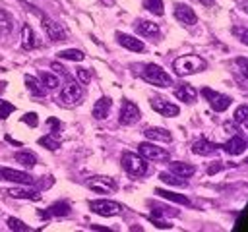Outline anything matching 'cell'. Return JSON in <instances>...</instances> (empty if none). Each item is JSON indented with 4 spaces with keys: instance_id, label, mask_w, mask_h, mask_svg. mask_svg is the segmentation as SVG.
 <instances>
[{
    "instance_id": "obj_14",
    "label": "cell",
    "mask_w": 248,
    "mask_h": 232,
    "mask_svg": "<svg viewBox=\"0 0 248 232\" xmlns=\"http://www.w3.org/2000/svg\"><path fill=\"white\" fill-rule=\"evenodd\" d=\"M217 149H219V145H217V143H213V141H209V139H205V137L198 139V141L192 145V151H194L196 155H202V157L215 155V153H217Z\"/></svg>"
},
{
    "instance_id": "obj_40",
    "label": "cell",
    "mask_w": 248,
    "mask_h": 232,
    "mask_svg": "<svg viewBox=\"0 0 248 232\" xmlns=\"http://www.w3.org/2000/svg\"><path fill=\"white\" fill-rule=\"evenodd\" d=\"M46 124L52 128V133H58V131H60V122H58L56 118H48V120H46Z\"/></svg>"
},
{
    "instance_id": "obj_17",
    "label": "cell",
    "mask_w": 248,
    "mask_h": 232,
    "mask_svg": "<svg viewBox=\"0 0 248 232\" xmlns=\"http://www.w3.org/2000/svg\"><path fill=\"white\" fill-rule=\"evenodd\" d=\"M110 106H112V101H110L108 97H101V99L93 104V118H97V120H105V118L108 116Z\"/></svg>"
},
{
    "instance_id": "obj_39",
    "label": "cell",
    "mask_w": 248,
    "mask_h": 232,
    "mask_svg": "<svg viewBox=\"0 0 248 232\" xmlns=\"http://www.w3.org/2000/svg\"><path fill=\"white\" fill-rule=\"evenodd\" d=\"M149 220H151L157 228H170V226H172V224H169V222H165V220H159V218H157V217H153V215L149 217Z\"/></svg>"
},
{
    "instance_id": "obj_29",
    "label": "cell",
    "mask_w": 248,
    "mask_h": 232,
    "mask_svg": "<svg viewBox=\"0 0 248 232\" xmlns=\"http://www.w3.org/2000/svg\"><path fill=\"white\" fill-rule=\"evenodd\" d=\"M58 56H60L62 60H72V62H81V60L85 58V54H83L81 50H78V48H66V50H60Z\"/></svg>"
},
{
    "instance_id": "obj_16",
    "label": "cell",
    "mask_w": 248,
    "mask_h": 232,
    "mask_svg": "<svg viewBox=\"0 0 248 232\" xmlns=\"http://www.w3.org/2000/svg\"><path fill=\"white\" fill-rule=\"evenodd\" d=\"M116 39H118V43L124 46V48H128V50H132V52H141L143 48H145V44L140 41V39H136V37H132V35H124V33H116Z\"/></svg>"
},
{
    "instance_id": "obj_13",
    "label": "cell",
    "mask_w": 248,
    "mask_h": 232,
    "mask_svg": "<svg viewBox=\"0 0 248 232\" xmlns=\"http://www.w3.org/2000/svg\"><path fill=\"white\" fill-rule=\"evenodd\" d=\"M174 17H176L180 23H184V25H194V23L198 21L194 10H192L190 6H186V4H176V6H174Z\"/></svg>"
},
{
    "instance_id": "obj_33",
    "label": "cell",
    "mask_w": 248,
    "mask_h": 232,
    "mask_svg": "<svg viewBox=\"0 0 248 232\" xmlns=\"http://www.w3.org/2000/svg\"><path fill=\"white\" fill-rule=\"evenodd\" d=\"M8 228H10V230H17V232H27V230H29V226H27L25 222H21V220H17V218H14V217L8 218Z\"/></svg>"
},
{
    "instance_id": "obj_25",
    "label": "cell",
    "mask_w": 248,
    "mask_h": 232,
    "mask_svg": "<svg viewBox=\"0 0 248 232\" xmlns=\"http://www.w3.org/2000/svg\"><path fill=\"white\" fill-rule=\"evenodd\" d=\"M21 46L25 48V50H31V48H35L37 46V41H35V33H33V29L25 23L23 25V29H21Z\"/></svg>"
},
{
    "instance_id": "obj_36",
    "label": "cell",
    "mask_w": 248,
    "mask_h": 232,
    "mask_svg": "<svg viewBox=\"0 0 248 232\" xmlns=\"http://www.w3.org/2000/svg\"><path fill=\"white\" fill-rule=\"evenodd\" d=\"M76 77H78L79 83H89L91 81V75H89V72L85 68H78L76 70Z\"/></svg>"
},
{
    "instance_id": "obj_31",
    "label": "cell",
    "mask_w": 248,
    "mask_h": 232,
    "mask_svg": "<svg viewBox=\"0 0 248 232\" xmlns=\"http://www.w3.org/2000/svg\"><path fill=\"white\" fill-rule=\"evenodd\" d=\"M159 178L165 182V184H169V186H186V180L182 178V176H176V174H172V172H161L159 174Z\"/></svg>"
},
{
    "instance_id": "obj_7",
    "label": "cell",
    "mask_w": 248,
    "mask_h": 232,
    "mask_svg": "<svg viewBox=\"0 0 248 232\" xmlns=\"http://www.w3.org/2000/svg\"><path fill=\"white\" fill-rule=\"evenodd\" d=\"M91 211L101 215V217H116L122 213V205L116 203V201H110V199H97V201H91L89 203Z\"/></svg>"
},
{
    "instance_id": "obj_38",
    "label": "cell",
    "mask_w": 248,
    "mask_h": 232,
    "mask_svg": "<svg viewBox=\"0 0 248 232\" xmlns=\"http://www.w3.org/2000/svg\"><path fill=\"white\" fill-rule=\"evenodd\" d=\"M244 220H246V213H240V215H238V220H236V226H234V230H238V232L246 230V224H244Z\"/></svg>"
},
{
    "instance_id": "obj_24",
    "label": "cell",
    "mask_w": 248,
    "mask_h": 232,
    "mask_svg": "<svg viewBox=\"0 0 248 232\" xmlns=\"http://www.w3.org/2000/svg\"><path fill=\"white\" fill-rule=\"evenodd\" d=\"M136 31H138L140 35L155 37V35L159 33V25H157V23H153V21H145V19H141V21H138V23H136Z\"/></svg>"
},
{
    "instance_id": "obj_18",
    "label": "cell",
    "mask_w": 248,
    "mask_h": 232,
    "mask_svg": "<svg viewBox=\"0 0 248 232\" xmlns=\"http://www.w3.org/2000/svg\"><path fill=\"white\" fill-rule=\"evenodd\" d=\"M174 97L178 101H184V102H194L196 97H198V91L192 85H176L174 87Z\"/></svg>"
},
{
    "instance_id": "obj_15",
    "label": "cell",
    "mask_w": 248,
    "mask_h": 232,
    "mask_svg": "<svg viewBox=\"0 0 248 232\" xmlns=\"http://www.w3.org/2000/svg\"><path fill=\"white\" fill-rule=\"evenodd\" d=\"M223 151L229 153V155H242V153L246 151V141H244V137H240V135L234 133V135L223 145Z\"/></svg>"
},
{
    "instance_id": "obj_35",
    "label": "cell",
    "mask_w": 248,
    "mask_h": 232,
    "mask_svg": "<svg viewBox=\"0 0 248 232\" xmlns=\"http://www.w3.org/2000/svg\"><path fill=\"white\" fill-rule=\"evenodd\" d=\"M10 112H14V104H10V102H6V101L0 99V118H2V120L8 118Z\"/></svg>"
},
{
    "instance_id": "obj_30",
    "label": "cell",
    "mask_w": 248,
    "mask_h": 232,
    "mask_svg": "<svg viewBox=\"0 0 248 232\" xmlns=\"http://www.w3.org/2000/svg\"><path fill=\"white\" fill-rule=\"evenodd\" d=\"M39 77H41V83H43V87H48V89H56V87L60 85V79H58L54 73H50V72H41V73H39Z\"/></svg>"
},
{
    "instance_id": "obj_23",
    "label": "cell",
    "mask_w": 248,
    "mask_h": 232,
    "mask_svg": "<svg viewBox=\"0 0 248 232\" xmlns=\"http://www.w3.org/2000/svg\"><path fill=\"white\" fill-rule=\"evenodd\" d=\"M25 85H27V91L33 97H43L45 91H46V87H43V83L33 75H25Z\"/></svg>"
},
{
    "instance_id": "obj_5",
    "label": "cell",
    "mask_w": 248,
    "mask_h": 232,
    "mask_svg": "<svg viewBox=\"0 0 248 232\" xmlns=\"http://www.w3.org/2000/svg\"><path fill=\"white\" fill-rule=\"evenodd\" d=\"M85 186L97 193H114L116 191V180L110 176H91L85 180Z\"/></svg>"
},
{
    "instance_id": "obj_32",
    "label": "cell",
    "mask_w": 248,
    "mask_h": 232,
    "mask_svg": "<svg viewBox=\"0 0 248 232\" xmlns=\"http://www.w3.org/2000/svg\"><path fill=\"white\" fill-rule=\"evenodd\" d=\"M143 8H147L155 15H163V2L161 0H143Z\"/></svg>"
},
{
    "instance_id": "obj_42",
    "label": "cell",
    "mask_w": 248,
    "mask_h": 232,
    "mask_svg": "<svg viewBox=\"0 0 248 232\" xmlns=\"http://www.w3.org/2000/svg\"><path fill=\"white\" fill-rule=\"evenodd\" d=\"M200 2H202L203 6H213V4H215V0H200Z\"/></svg>"
},
{
    "instance_id": "obj_10",
    "label": "cell",
    "mask_w": 248,
    "mask_h": 232,
    "mask_svg": "<svg viewBox=\"0 0 248 232\" xmlns=\"http://www.w3.org/2000/svg\"><path fill=\"white\" fill-rule=\"evenodd\" d=\"M149 104H151V108H153L157 114L167 116V118H172V116H176V114L180 112V108H178L176 104H172L170 101H165V99H161V97H153V99L149 101Z\"/></svg>"
},
{
    "instance_id": "obj_12",
    "label": "cell",
    "mask_w": 248,
    "mask_h": 232,
    "mask_svg": "<svg viewBox=\"0 0 248 232\" xmlns=\"http://www.w3.org/2000/svg\"><path fill=\"white\" fill-rule=\"evenodd\" d=\"M43 29H45V33H46V37L50 41H64L66 39V31L62 29V25L56 23V21H52L50 17H45L43 15Z\"/></svg>"
},
{
    "instance_id": "obj_9",
    "label": "cell",
    "mask_w": 248,
    "mask_h": 232,
    "mask_svg": "<svg viewBox=\"0 0 248 232\" xmlns=\"http://www.w3.org/2000/svg\"><path fill=\"white\" fill-rule=\"evenodd\" d=\"M140 116H141V112H140V108H138L136 102H132V101H124L122 102V106H120V118H118L120 124L134 126L140 120Z\"/></svg>"
},
{
    "instance_id": "obj_28",
    "label": "cell",
    "mask_w": 248,
    "mask_h": 232,
    "mask_svg": "<svg viewBox=\"0 0 248 232\" xmlns=\"http://www.w3.org/2000/svg\"><path fill=\"white\" fill-rule=\"evenodd\" d=\"M14 159H16V162H19V164H23V166H27V168H33L35 162H37V157H35L33 153H27V151L16 153Z\"/></svg>"
},
{
    "instance_id": "obj_20",
    "label": "cell",
    "mask_w": 248,
    "mask_h": 232,
    "mask_svg": "<svg viewBox=\"0 0 248 232\" xmlns=\"http://www.w3.org/2000/svg\"><path fill=\"white\" fill-rule=\"evenodd\" d=\"M143 133H145V137L151 139V141H165V143H167V141L172 139L170 131L165 130V128H147Z\"/></svg>"
},
{
    "instance_id": "obj_4",
    "label": "cell",
    "mask_w": 248,
    "mask_h": 232,
    "mask_svg": "<svg viewBox=\"0 0 248 232\" xmlns=\"http://www.w3.org/2000/svg\"><path fill=\"white\" fill-rule=\"evenodd\" d=\"M122 166L126 172H130L132 176H143L147 172V162L141 155L136 153H122Z\"/></svg>"
},
{
    "instance_id": "obj_34",
    "label": "cell",
    "mask_w": 248,
    "mask_h": 232,
    "mask_svg": "<svg viewBox=\"0 0 248 232\" xmlns=\"http://www.w3.org/2000/svg\"><path fill=\"white\" fill-rule=\"evenodd\" d=\"M246 116H248V106L246 104H240L234 110V124H244L246 122Z\"/></svg>"
},
{
    "instance_id": "obj_27",
    "label": "cell",
    "mask_w": 248,
    "mask_h": 232,
    "mask_svg": "<svg viewBox=\"0 0 248 232\" xmlns=\"http://www.w3.org/2000/svg\"><path fill=\"white\" fill-rule=\"evenodd\" d=\"M39 145H43V147H46V149H50V151H56L58 147H60V137H58V133H46L45 137H41L39 139Z\"/></svg>"
},
{
    "instance_id": "obj_21",
    "label": "cell",
    "mask_w": 248,
    "mask_h": 232,
    "mask_svg": "<svg viewBox=\"0 0 248 232\" xmlns=\"http://www.w3.org/2000/svg\"><path fill=\"white\" fill-rule=\"evenodd\" d=\"M70 215V205L66 201H56L48 207L46 213H43V217H68Z\"/></svg>"
},
{
    "instance_id": "obj_8",
    "label": "cell",
    "mask_w": 248,
    "mask_h": 232,
    "mask_svg": "<svg viewBox=\"0 0 248 232\" xmlns=\"http://www.w3.org/2000/svg\"><path fill=\"white\" fill-rule=\"evenodd\" d=\"M138 151H140V155H141L145 160H167V159L170 157L167 149L157 147L155 143H149V141L140 143V145H138Z\"/></svg>"
},
{
    "instance_id": "obj_41",
    "label": "cell",
    "mask_w": 248,
    "mask_h": 232,
    "mask_svg": "<svg viewBox=\"0 0 248 232\" xmlns=\"http://www.w3.org/2000/svg\"><path fill=\"white\" fill-rule=\"evenodd\" d=\"M221 168H223L221 162H211V164L207 166V174H215V172H219Z\"/></svg>"
},
{
    "instance_id": "obj_11",
    "label": "cell",
    "mask_w": 248,
    "mask_h": 232,
    "mask_svg": "<svg viewBox=\"0 0 248 232\" xmlns=\"http://www.w3.org/2000/svg\"><path fill=\"white\" fill-rule=\"evenodd\" d=\"M0 180H6V182H16V184H33L35 180L27 174V172H21V170H14V168H0Z\"/></svg>"
},
{
    "instance_id": "obj_19",
    "label": "cell",
    "mask_w": 248,
    "mask_h": 232,
    "mask_svg": "<svg viewBox=\"0 0 248 232\" xmlns=\"http://www.w3.org/2000/svg\"><path fill=\"white\" fill-rule=\"evenodd\" d=\"M8 193L16 199H31V201H39L41 193L37 189H27V188H10Z\"/></svg>"
},
{
    "instance_id": "obj_1",
    "label": "cell",
    "mask_w": 248,
    "mask_h": 232,
    "mask_svg": "<svg viewBox=\"0 0 248 232\" xmlns=\"http://www.w3.org/2000/svg\"><path fill=\"white\" fill-rule=\"evenodd\" d=\"M207 68V62L196 54H186V56H178L174 62H172V70L178 73V75H192V73H198V72H203Z\"/></svg>"
},
{
    "instance_id": "obj_37",
    "label": "cell",
    "mask_w": 248,
    "mask_h": 232,
    "mask_svg": "<svg viewBox=\"0 0 248 232\" xmlns=\"http://www.w3.org/2000/svg\"><path fill=\"white\" fill-rule=\"evenodd\" d=\"M21 120H23L25 124H29L31 128H35V126L39 124V120H37V114H35V112H27V114H25Z\"/></svg>"
},
{
    "instance_id": "obj_22",
    "label": "cell",
    "mask_w": 248,
    "mask_h": 232,
    "mask_svg": "<svg viewBox=\"0 0 248 232\" xmlns=\"http://www.w3.org/2000/svg\"><path fill=\"white\" fill-rule=\"evenodd\" d=\"M155 193H157L159 197H163V199L172 201V203H178V205H190V199H188L186 195H180V193H174V191H167V189H161V188H157Z\"/></svg>"
},
{
    "instance_id": "obj_26",
    "label": "cell",
    "mask_w": 248,
    "mask_h": 232,
    "mask_svg": "<svg viewBox=\"0 0 248 232\" xmlns=\"http://www.w3.org/2000/svg\"><path fill=\"white\" fill-rule=\"evenodd\" d=\"M170 172L176 174V176H182V178H188L196 172V166L194 164H188V162H172L170 164Z\"/></svg>"
},
{
    "instance_id": "obj_6",
    "label": "cell",
    "mask_w": 248,
    "mask_h": 232,
    "mask_svg": "<svg viewBox=\"0 0 248 232\" xmlns=\"http://www.w3.org/2000/svg\"><path fill=\"white\" fill-rule=\"evenodd\" d=\"M202 95L205 97V101L209 102V106L215 110V112H223L231 106V97L229 95H223V93H217L209 87H203L202 89Z\"/></svg>"
},
{
    "instance_id": "obj_3",
    "label": "cell",
    "mask_w": 248,
    "mask_h": 232,
    "mask_svg": "<svg viewBox=\"0 0 248 232\" xmlns=\"http://www.w3.org/2000/svg\"><path fill=\"white\" fill-rule=\"evenodd\" d=\"M81 97H83V89H81L79 81H68L58 95V102L64 106H74L81 101Z\"/></svg>"
},
{
    "instance_id": "obj_2",
    "label": "cell",
    "mask_w": 248,
    "mask_h": 232,
    "mask_svg": "<svg viewBox=\"0 0 248 232\" xmlns=\"http://www.w3.org/2000/svg\"><path fill=\"white\" fill-rule=\"evenodd\" d=\"M141 77L155 85V87H170L172 85V77L161 68V66H155V64H147L143 70H141Z\"/></svg>"
}]
</instances>
